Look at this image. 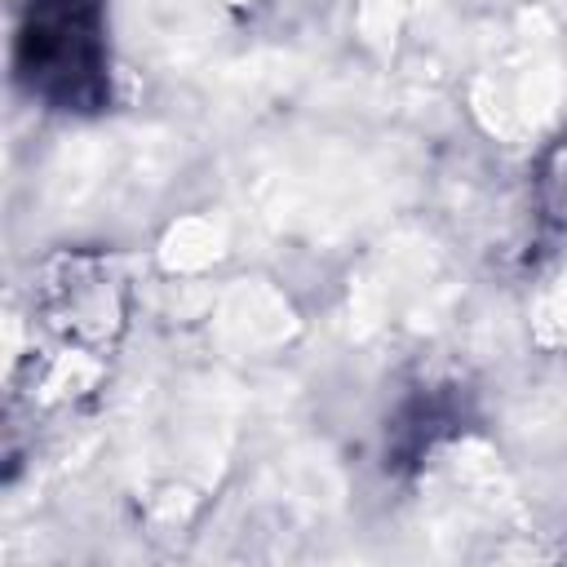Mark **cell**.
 Masks as SVG:
<instances>
[{"label":"cell","instance_id":"1","mask_svg":"<svg viewBox=\"0 0 567 567\" xmlns=\"http://www.w3.org/2000/svg\"><path fill=\"white\" fill-rule=\"evenodd\" d=\"M13 71L53 111H102L111 102L106 0H27L13 35Z\"/></svg>","mask_w":567,"mask_h":567},{"label":"cell","instance_id":"2","mask_svg":"<svg viewBox=\"0 0 567 567\" xmlns=\"http://www.w3.org/2000/svg\"><path fill=\"white\" fill-rule=\"evenodd\" d=\"M40 306L66 341L89 350H102L124 328V284L102 257H58L44 275Z\"/></svg>","mask_w":567,"mask_h":567}]
</instances>
